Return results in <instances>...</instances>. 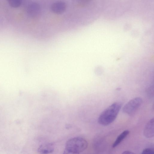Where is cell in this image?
<instances>
[{
  "mask_svg": "<svg viewBox=\"0 0 154 154\" xmlns=\"http://www.w3.org/2000/svg\"><path fill=\"white\" fill-rule=\"evenodd\" d=\"M54 146L52 143H48L41 145L38 149V151L40 153L48 154L54 151Z\"/></svg>",
  "mask_w": 154,
  "mask_h": 154,
  "instance_id": "cell-7",
  "label": "cell"
},
{
  "mask_svg": "<svg viewBox=\"0 0 154 154\" xmlns=\"http://www.w3.org/2000/svg\"><path fill=\"white\" fill-rule=\"evenodd\" d=\"M119 102H115L107 108L100 114L98 119V123L102 125H107L116 119L122 107Z\"/></svg>",
  "mask_w": 154,
  "mask_h": 154,
  "instance_id": "cell-1",
  "label": "cell"
},
{
  "mask_svg": "<svg viewBox=\"0 0 154 154\" xmlns=\"http://www.w3.org/2000/svg\"><path fill=\"white\" fill-rule=\"evenodd\" d=\"M9 5L13 8H18L21 3V0H7Z\"/></svg>",
  "mask_w": 154,
  "mask_h": 154,
  "instance_id": "cell-9",
  "label": "cell"
},
{
  "mask_svg": "<svg viewBox=\"0 0 154 154\" xmlns=\"http://www.w3.org/2000/svg\"><path fill=\"white\" fill-rule=\"evenodd\" d=\"M142 154H154V149L152 148H146L144 149L142 152Z\"/></svg>",
  "mask_w": 154,
  "mask_h": 154,
  "instance_id": "cell-10",
  "label": "cell"
},
{
  "mask_svg": "<svg viewBox=\"0 0 154 154\" xmlns=\"http://www.w3.org/2000/svg\"><path fill=\"white\" fill-rule=\"evenodd\" d=\"M88 143L86 140L81 137L71 138L66 142L64 153L77 154L84 151L87 148Z\"/></svg>",
  "mask_w": 154,
  "mask_h": 154,
  "instance_id": "cell-2",
  "label": "cell"
},
{
  "mask_svg": "<svg viewBox=\"0 0 154 154\" xmlns=\"http://www.w3.org/2000/svg\"><path fill=\"white\" fill-rule=\"evenodd\" d=\"M66 5L63 1H58L53 3L51 5V9L54 13L60 14L63 13L66 10Z\"/></svg>",
  "mask_w": 154,
  "mask_h": 154,
  "instance_id": "cell-5",
  "label": "cell"
},
{
  "mask_svg": "<svg viewBox=\"0 0 154 154\" xmlns=\"http://www.w3.org/2000/svg\"><path fill=\"white\" fill-rule=\"evenodd\" d=\"M122 154H134V153L131 151H129V150H126L125 151H124L122 153Z\"/></svg>",
  "mask_w": 154,
  "mask_h": 154,
  "instance_id": "cell-11",
  "label": "cell"
},
{
  "mask_svg": "<svg viewBox=\"0 0 154 154\" xmlns=\"http://www.w3.org/2000/svg\"><path fill=\"white\" fill-rule=\"evenodd\" d=\"M129 133V131L128 130H125L122 132L117 137L112 145V147L115 148L118 146Z\"/></svg>",
  "mask_w": 154,
  "mask_h": 154,
  "instance_id": "cell-8",
  "label": "cell"
},
{
  "mask_svg": "<svg viewBox=\"0 0 154 154\" xmlns=\"http://www.w3.org/2000/svg\"><path fill=\"white\" fill-rule=\"evenodd\" d=\"M154 118L151 119L146 125L143 130V134L147 138H150L153 137L154 132Z\"/></svg>",
  "mask_w": 154,
  "mask_h": 154,
  "instance_id": "cell-6",
  "label": "cell"
},
{
  "mask_svg": "<svg viewBox=\"0 0 154 154\" xmlns=\"http://www.w3.org/2000/svg\"><path fill=\"white\" fill-rule=\"evenodd\" d=\"M142 99L140 97L134 98L128 102L123 107V112L127 114L130 115L137 110L141 106Z\"/></svg>",
  "mask_w": 154,
  "mask_h": 154,
  "instance_id": "cell-3",
  "label": "cell"
},
{
  "mask_svg": "<svg viewBox=\"0 0 154 154\" xmlns=\"http://www.w3.org/2000/svg\"><path fill=\"white\" fill-rule=\"evenodd\" d=\"M41 8L39 5L35 2L30 3L27 9V13L28 16L32 18L37 17L40 14Z\"/></svg>",
  "mask_w": 154,
  "mask_h": 154,
  "instance_id": "cell-4",
  "label": "cell"
}]
</instances>
